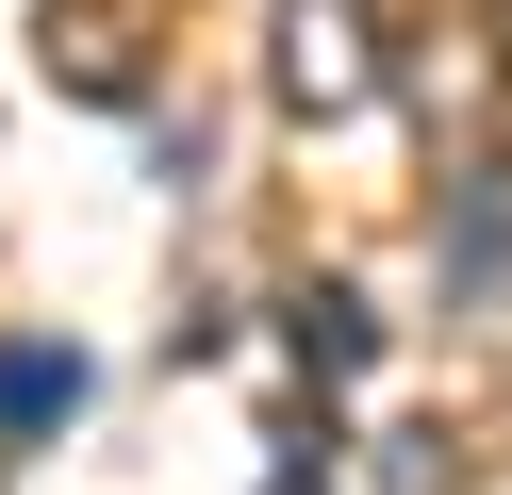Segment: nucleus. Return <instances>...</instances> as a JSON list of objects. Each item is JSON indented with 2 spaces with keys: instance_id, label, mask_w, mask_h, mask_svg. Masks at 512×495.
Masks as SVG:
<instances>
[{
  "instance_id": "39448f33",
  "label": "nucleus",
  "mask_w": 512,
  "mask_h": 495,
  "mask_svg": "<svg viewBox=\"0 0 512 495\" xmlns=\"http://www.w3.org/2000/svg\"><path fill=\"white\" fill-rule=\"evenodd\" d=\"M265 495H331V462H298V446H281V479H265Z\"/></svg>"
},
{
  "instance_id": "7ed1b4c3",
  "label": "nucleus",
  "mask_w": 512,
  "mask_h": 495,
  "mask_svg": "<svg viewBox=\"0 0 512 495\" xmlns=\"http://www.w3.org/2000/svg\"><path fill=\"white\" fill-rule=\"evenodd\" d=\"M281 347H298L314 380H364V363H380V314H364V297H347V281H314L298 314H281Z\"/></svg>"
},
{
  "instance_id": "20e7f679",
  "label": "nucleus",
  "mask_w": 512,
  "mask_h": 495,
  "mask_svg": "<svg viewBox=\"0 0 512 495\" xmlns=\"http://www.w3.org/2000/svg\"><path fill=\"white\" fill-rule=\"evenodd\" d=\"M83 413V347H0V429L34 446V429H67Z\"/></svg>"
},
{
  "instance_id": "f257e3e1",
  "label": "nucleus",
  "mask_w": 512,
  "mask_h": 495,
  "mask_svg": "<svg viewBox=\"0 0 512 495\" xmlns=\"http://www.w3.org/2000/svg\"><path fill=\"white\" fill-rule=\"evenodd\" d=\"M34 33H50V83L100 99V116H133L149 66H166V0H50Z\"/></svg>"
},
{
  "instance_id": "f03ea898",
  "label": "nucleus",
  "mask_w": 512,
  "mask_h": 495,
  "mask_svg": "<svg viewBox=\"0 0 512 495\" xmlns=\"http://www.w3.org/2000/svg\"><path fill=\"white\" fill-rule=\"evenodd\" d=\"M281 99H298V116H364V99H380L364 0H298V17H281Z\"/></svg>"
}]
</instances>
